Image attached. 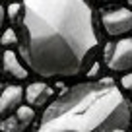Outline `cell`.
I'll list each match as a JSON object with an SVG mask.
<instances>
[{
	"label": "cell",
	"instance_id": "cell-6",
	"mask_svg": "<svg viewBox=\"0 0 132 132\" xmlns=\"http://www.w3.org/2000/svg\"><path fill=\"white\" fill-rule=\"evenodd\" d=\"M25 91L21 86H6L0 91V117H10L21 107Z\"/></svg>",
	"mask_w": 132,
	"mask_h": 132
},
{
	"label": "cell",
	"instance_id": "cell-4",
	"mask_svg": "<svg viewBox=\"0 0 132 132\" xmlns=\"http://www.w3.org/2000/svg\"><path fill=\"white\" fill-rule=\"evenodd\" d=\"M101 23H103L107 35H111V37L124 35V33L132 31V12L128 8L107 10L101 14Z\"/></svg>",
	"mask_w": 132,
	"mask_h": 132
},
{
	"label": "cell",
	"instance_id": "cell-13",
	"mask_svg": "<svg viewBox=\"0 0 132 132\" xmlns=\"http://www.w3.org/2000/svg\"><path fill=\"white\" fill-rule=\"evenodd\" d=\"M101 2H115V0H101Z\"/></svg>",
	"mask_w": 132,
	"mask_h": 132
},
{
	"label": "cell",
	"instance_id": "cell-12",
	"mask_svg": "<svg viewBox=\"0 0 132 132\" xmlns=\"http://www.w3.org/2000/svg\"><path fill=\"white\" fill-rule=\"evenodd\" d=\"M20 8H21V4H10V8H8V14L14 18L18 12H20Z\"/></svg>",
	"mask_w": 132,
	"mask_h": 132
},
{
	"label": "cell",
	"instance_id": "cell-2",
	"mask_svg": "<svg viewBox=\"0 0 132 132\" xmlns=\"http://www.w3.org/2000/svg\"><path fill=\"white\" fill-rule=\"evenodd\" d=\"M130 101L111 80L84 82L56 97L37 132H130Z\"/></svg>",
	"mask_w": 132,
	"mask_h": 132
},
{
	"label": "cell",
	"instance_id": "cell-7",
	"mask_svg": "<svg viewBox=\"0 0 132 132\" xmlns=\"http://www.w3.org/2000/svg\"><path fill=\"white\" fill-rule=\"evenodd\" d=\"M53 95V87L47 86L43 82H33L25 87V99H27V105L33 109H41L45 107V103L51 99Z\"/></svg>",
	"mask_w": 132,
	"mask_h": 132
},
{
	"label": "cell",
	"instance_id": "cell-1",
	"mask_svg": "<svg viewBox=\"0 0 132 132\" xmlns=\"http://www.w3.org/2000/svg\"><path fill=\"white\" fill-rule=\"evenodd\" d=\"M99 45L86 0H21L20 56L41 78H74Z\"/></svg>",
	"mask_w": 132,
	"mask_h": 132
},
{
	"label": "cell",
	"instance_id": "cell-3",
	"mask_svg": "<svg viewBox=\"0 0 132 132\" xmlns=\"http://www.w3.org/2000/svg\"><path fill=\"white\" fill-rule=\"evenodd\" d=\"M105 64L113 72H132V37L107 43Z\"/></svg>",
	"mask_w": 132,
	"mask_h": 132
},
{
	"label": "cell",
	"instance_id": "cell-8",
	"mask_svg": "<svg viewBox=\"0 0 132 132\" xmlns=\"http://www.w3.org/2000/svg\"><path fill=\"white\" fill-rule=\"evenodd\" d=\"M2 70H4L6 76L16 78V80H25L29 74V70L20 62V56L10 49H6L4 54H2Z\"/></svg>",
	"mask_w": 132,
	"mask_h": 132
},
{
	"label": "cell",
	"instance_id": "cell-10",
	"mask_svg": "<svg viewBox=\"0 0 132 132\" xmlns=\"http://www.w3.org/2000/svg\"><path fill=\"white\" fill-rule=\"evenodd\" d=\"M120 86H122V89L132 91V72H128V74L122 76V80H120Z\"/></svg>",
	"mask_w": 132,
	"mask_h": 132
},
{
	"label": "cell",
	"instance_id": "cell-11",
	"mask_svg": "<svg viewBox=\"0 0 132 132\" xmlns=\"http://www.w3.org/2000/svg\"><path fill=\"white\" fill-rule=\"evenodd\" d=\"M4 21H6V8L0 4V31H2V27H4Z\"/></svg>",
	"mask_w": 132,
	"mask_h": 132
},
{
	"label": "cell",
	"instance_id": "cell-5",
	"mask_svg": "<svg viewBox=\"0 0 132 132\" xmlns=\"http://www.w3.org/2000/svg\"><path fill=\"white\" fill-rule=\"evenodd\" d=\"M35 119V111L29 105H21L14 115L6 117L4 120H0V130L2 132H23Z\"/></svg>",
	"mask_w": 132,
	"mask_h": 132
},
{
	"label": "cell",
	"instance_id": "cell-9",
	"mask_svg": "<svg viewBox=\"0 0 132 132\" xmlns=\"http://www.w3.org/2000/svg\"><path fill=\"white\" fill-rule=\"evenodd\" d=\"M0 43H2L6 49H10L12 45L20 43V37L16 35V31H14V29H6V31L2 33V37H0Z\"/></svg>",
	"mask_w": 132,
	"mask_h": 132
}]
</instances>
